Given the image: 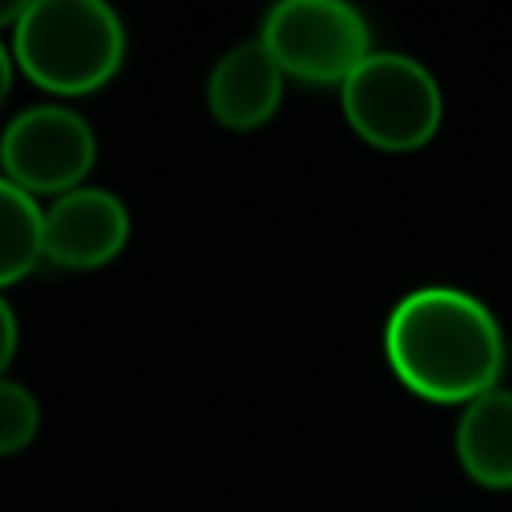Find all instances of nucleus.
I'll return each instance as SVG.
<instances>
[{
	"instance_id": "1",
	"label": "nucleus",
	"mask_w": 512,
	"mask_h": 512,
	"mask_svg": "<svg viewBox=\"0 0 512 512\" xmlns=\"http://www.w3.org/2000/svg\"><path fill=\"white\" fill-rule=\"evenodd\" d=\"M384 356L412 396L464 408L500 388L504 332L480 296L456 284H424L388 312Z\"/></svg>"
},
{
	"instance_id": "2",
	"label": "nucleus",
	"mask_w": 512,
	"mask_h": 512,
	"mask_svg": "<svg viewBox=\"0 0 512 512\" xmlns=\"http://www.w3.org/2000/svg\"><path fill=\"white\" fill-rule=\"evenodd\" d=\"M8 48L16 68L48 96H88L120 72L128 32L104 0H32Z\"/></svg>"
},
{
	"instance_id": "3",
	"label": "nucleus",
	"mask_w": 512,
	"mask_h": 512,
	"mask_svg": "<svg viewBox=\"0 0 512 512\" xmlns=\"http://www.w3.org/2000/svg\"><path fill=\"white\" fill-rule=\"evenodd\" d=\"M340 108L348 128L384 152L424 148L444 120V96L436 76L404 52H372L344 84Z\"/></svg>"
},
{
	"instance_id": "4",
	"label": "nucleus",
	"mask_w": 512,
	"mask_h": 512,
	"mask_svg": "<svg viewBox=\"0 0 512 512\" xmlns=\"http://www.w3.org/2000/svg\"><path fill=\"white\" fill-rule=\"evenodd\" d=\"M260 44L288 80L344 84L376 48L360 8L344 0H280L260 24Z\"/></svg>"
},
{
	"instance_id": "5",
	"label": "nucleus",
	"mask_w": 512,
	"mask_h": 512,
	"mask_svg": "<svg viewBox=\"0 0 512 512\" xmlns=\"http://www.w3.org/2000/svg\"><path fill=\"white\" fill-rule=\"evenodd\" d=\"M96 164L92 124L56 100L16 112L0 132V172L28 196H64L88 180Z\"/></svg>"
},
{
	"instance_id": "6",
	"label": "nucleus",
	"mask_w": 512,
	"mask_h": 512,
	"mask_svg": "<svg viewBox=\"0 0 512 512\" xmlns=\"http://www.w3.org/2000/svg\"><path fill=\"white\" fill-rule=\"evenodd\" d=\"M132 232V216L112 188L80 184L44 204V260L68 272L112 264Z\"/></svg>"
},
{
	"instance_id": "7",
	"label": "nucleus",
	"mask_w": 512,
	"mask_h": 512,
	"mask_svg": "<svg viewBox=\"0 0 512 512\" xmlns=\"http://www.w3.org/2000/svg\"><path fill=\"white\" fill-rule=\"evenodd\" d=\"M284 68L260 44V36L232 44L208 72L204 104L212 120L228 132H256L264 128L280 100H284Z\"/></svg>"
},
{
	"instance_id": "8",
	"label": "nucleus",
	"mask_w": 512,
	"mask_h": 512,
	"mask_svg": "<svg viewBox=\"0 0 512 512\" xmlns=\"http://www.w3.org/2000/svg\"><path fill=\"white\" fill-rule=\"evenodd\" d=\"M456 460L480 488H512V388H492L464 404L456 420Z\"/></svg>"
},
{
	"instance_id": "9",
	"label": "nucleus",
	"mask_w": 512,
	"mask_h": 512,
	"mask_svg": "<svg viewBox=\"0 0 512 512\" xmlns=\"http://www.w3.org/2000/svg\"><path fill=\"white\" fill-rule=\"evenodd\" d=\"M44 260V204L0 172V292Z\"/></svg>"
},
{
	"instance_id": "10",
	"label": "nucleus",
	"mask_w": 512,
	"mask_h": 512,
	"mask_svg": "<svg viewBox=\"0 0 512 512\" xmlns=\"http://www.w3.org/2000/svg\"><path fill=\"white\" fill-rule=\"evenodd\" d=\"M40 432V400L28 384L0 376V456L24 452Z\"/></svg>"
},
{
	"instance_id": "11",
	"label": "nucleus",
	"mask_w": 512,
	"mask_h": 512,
	"mask_svg": "<svg viewBox=\"0 0 512 512\" xmlns=\"http://www.w3.org/2000/svg\"><path fill=\"white\" fill-rule=\"evenodd\" d=\"M16 348H20V320H16V308L8 304V296L0 292V376H8Z\"/></svg>"
},
{
	"instance_id": "12",
	"label": "nucleus",
	"mask_w": 512,
	"mask_h": 512,
	"mask_svg": "<svg viewBox=\"0 0 512 512\" xmlns=\"http://www.w3.org/2000/svg\"><path fill=\"white\" fill-rule=\"evenodd\" d=\"M12 76H16V60H12V48L0 40V104H4L8 92H12Z\"/></svg>"
},
{
	"instance_id": "13",
	"label": "nucleus",
	"mask_w": 512,
	"mask_h": 512,
	"mask_svg": "<svg viewBox=\"0 0 512 512\" xmlns=\"http://www.w3.org/2000/svg\"><path fill=\"white\" fill-rule=\"evenodd\" d=\"M20 16H24V4L20 0H0V32L4 28H16Z\"/></svg>"
}]
</instances>
